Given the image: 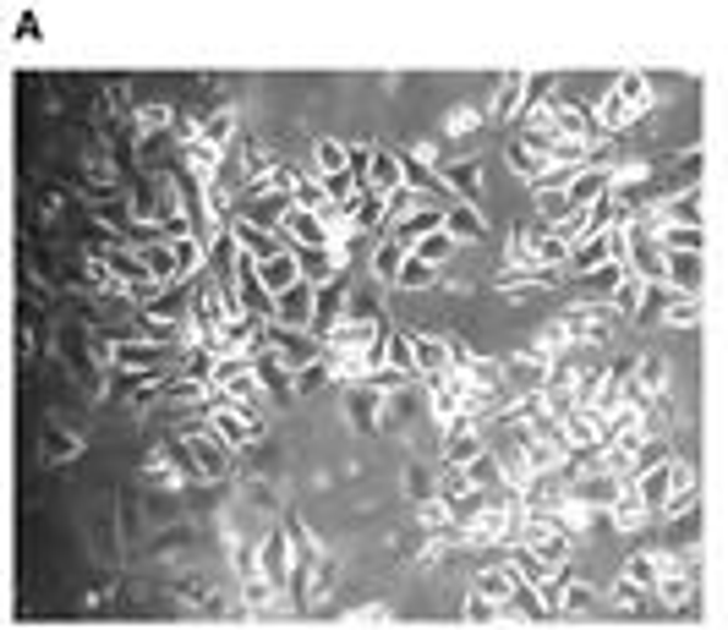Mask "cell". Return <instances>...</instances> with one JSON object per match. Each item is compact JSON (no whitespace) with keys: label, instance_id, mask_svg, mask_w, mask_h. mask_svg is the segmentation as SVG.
<instances>
[{"label":"cell","instance_id":"obj_1","mask_svg":"<svg viewBox=\"0 0 728 630\" xmlns=\"http://www.w3.org/2000/svg\"><path fill=\"white\" fill-rule=\"evenodd\" d=\"M198 477H225L230 472V461H236V444H225L214 428H192L187 439H181V450H176Z\"/></svg>","mask_w":728,"mask_h":630},{"label":"cell","instance_id":"obj_2","mask_svg":"<svg viewBox=\"0 0 728 630\" xmlns=\"http://www.w3.org/2000/svg\"><path fill=\"white\" fill-rule=\"evenodd\" d=\"M263 341H268V346H274V352H279V357H285V362L296 368V373H301V368H312V362H318V357L329 352V346H323V341H318L312 330H290V324H279V319H268Z\"/></svg>","mask_w":728,"mask_h":630},{"label":"cell","instance_id":"obj_3","mask_svg":"<svg viewBox=\"0 0 728 630\" xmlns=\"http://www.w3.org/2000/svg\"><path fill=\"white\" fill-rule=\"evenodd\" d=\"M170 357H176V352H170L165 341H116V346H110V362H116L121 373H159Z\"/></svg>","mask_w":728,"mask_h":630},{"label":"cell","instance_id":"obj_4","mask_svg":"<svg viewBox=\"0 0 728 630\" xmlns=\"http://www.w3.org/2000/svg\"><path fill=\"white\" fill-rule=\"evenodd\" d=\"M504 379H510L515 395H542L548 379H553V357H542V352L532 346V352H521V357L504 362Z\"/></svg>","mask_w":728,"mask_h":630},{"label":"cell","instance_id":"obj_5","mask_svg":"<svg viewBox=\"0 0 728 630\" xmlns=\"http://www.w3.org/2000/svg\"><path fill=\"white\" fill-rule=\"evenodd\" d=\"M521 543H532V548H537L542 559H553V564L570 559V543H564V521H559V515H526Z\"/></svg>","mask_w":728,"mask_h":630},{"label":"cell","instance_id":"obj_6","mask_svg":"<svg viewBox=\"0 0 728 630\" xmlns=\"http://www.w3.org/2000/svg\"><path fill=\"white\" fill-rule=\"evenodd\" d=\"M274 319L290 324V330H312V319H318V285L301 280V285H290L285 296H274Z\"/></svg>","mask_w":728,"mask_h":630},{"label":"cell","instance_id":"obj_7","mask_svg":"<svg viewBox=\"0 0 728 630\" xmlns=\"http://www.w3.org/2000/svg\"><path fill=\"white\" fill-rule=\"evenodd\" d=\"M279 230H285V236H290L301 252H307V247H334V230H329V219H323V214H307V209H296V203L279 214Z\"/></svg>","mask_w":728,"mask_h":630},{"label":"cell","instance_id":"obj_8","mask_svg":"<svg viewBox=\"0 0 728 630\" xmlns=\"http://www.w3.org/2000/svg\"><path fill=\"white\" fill-rule=\"evenodd\" d=\"M258 559H263V575H268L279 592L296 586V548H290V532H285V526L263 537V554H258Z\"/></svg>","mask_w":728,"mask_h":630},{"label":"cell","instance_id":"obj_9","mask_svg":"<svg viewBox=\"0 0 728 630\" xmlns=\"http://www.w3.org/2000/svg\"><path fill=\"white\" fill-rule=\"evenodd\" d=\"M608 319H619L613 301H586V307H570L564 312V330H570V341H602L608 335Z\"/></svg>","mask_w":728,"mask_h":630},{"label":"cell","instance_id":"obj_10","mask_svg":"<svg viewBox=\"0 0 728 630\" xmlns=\"http://www.w3.org/2000/svg\"><path fill=\"white\" fill-rule=\"evenodd\" d=\"M564 192H570V209L581 214V209H592V203H602V198L613 192V170H608V165H586V170L570 176Z\"/></svg>","mask_w":728,"mask_h":630},{"label":"cell","instance_id":"obj_11","mask_svg":"<svg viewBox=\"0 0 728 630\" xmlns=\"http://www.w3.org/2000/svg\"><path fill=\"white\" fill-rule=\"evenodd\" d=\"M559 428H564L570 450H597V444H608V423H602V412H597V406H575Z\"/></svg>","mask_w":728,"mask_h":630},{"label":"cell","instance_id":"obj_12","mask_svg":"<svg viewBox=\"0 0 728 630\" xmlns=\"http://www.w3.org/2000/svg\"><path fill=\"white\" fill-rule=\"evenodd\" d=\"M411 368H417L422 379H444V373L455 368L450 341H439V335H411Z\"/></svg>","mask_w":728,"mask_h":630},{"label":"cell","instance_id":"obj_13","mask_svg":"<svg viewBox=\"0 0 728 630\" xmlns=\"http://www.w3.org/2000/svg\"><path fill=\"white\" fill-rule=\"evenodd\" d=\"M379 406H384V390H379L373 379H356V384L345 390V417H350L356 428H379V423H384Z\"/></svg>","mask_w":728,"mask_h":630},{"label":"cell","instance_id":"obj_14","mask_svg":"<svg viewBox=\"0 0 728 630\" xmlns=\"http://www.w3.org/2000/svg\"><path fill=\"white\" fill-rule=\"evenodd\" d=\"M477 423H482V417H461V423H450L444 466H472L477 455H488V450H482V433H477Z\"/></svg>","mask_w":728,"mask_h":630},{"label":"cell","instance_id":"obj_15","mask_svg":"<svg viewBox=\"0 0 728 630\" xmlns=\"http://www.w3.org/2000/svg\"><path fill=\"white\" fill-rule=\"evenodd\" d=\"M368 187H373V192H384V198H395L401 187H411V170H406V159H401V154H390V148H373Z\"/></svg>","mask_w":728,"mask_h":630},{"label":"cell","instance_id":"obj_16","mask_svg":"<svg viewBox=\"0 0 728 630\" xmlns=\"http://www.w3.org/2000/svg\"><path fill=\"white\" fill-rule=\"evenodd\" d=\"M230 236H236V247H241V252H252L258 263H263V258H279L274 230H268V225H258V219H247V214H236V219H230Z\"/></svg>","mask_w":728,"mask_h":630},{"label":"cell","instance_id":"obj_17","mask_svg":"<svg viewBox=\"0 0 728 630\" xmlns=\"http://www.w3.org/2000/svg\"><path fill=\"white\" fill-rule=\"evenodd\" d=\"M258 280H263L268 296H285V290L301 285L307 274H301V258H296V252H279V258H263V263H258Z\"/></svg>","mask_w":728,"mask_h":630},{"label":"cell","instance_id":"obj_18","mask_svg":"<svg viewBox=\"0 0 728 630\" xmlns=\"http://www.w3.org/2000/svg\"><path fill=\"white\" fill-rule=\"evenodd\" d=\"M602 263H619V241H613V230L586 236V241L575 247V258H570V274H592V269H602Z\"/></svg>","mask_w":728,"mask_h":630},{"label":"cell","instance_id":"obj_19","mask_svg":"<svg viewBox=\"0 0 728 630\" xmlns=\"http://www.w3.org/2000/svg\"><path fill=\"white\" fill-rule=\"evenodd\" d=\"M646 515H652V504H646V494H641L635 483H624V488H619V499L608 504V521H613V532H635Z\"/></svg>","mask_w":728,"mask_h":630},{"label":"cell","instance_id":"obj_20","mask_svg":"<svg viewBox=\"0 0 728 630\" xmlns=\"http://www.w3.org/2000/svg\"><path fill=\"white\" fill-rule=\"evenodd\" d=\"M701 280H706L701 252H668V285H673L679 296H701Z\"/></svg>","mask_w":728,"mask_h":630},{"label":"cell","instance_id":"obj_21","mask_svg":"<svg viewBox=\"0 0 728 630\" xmlns=\"http://www.w3.org/2000/svg\"><path fill=\"white\" fill-rule=\"evenodd\" d=\"M515 586H521V570H515V564H488V570L472 575V592H482V597H493V603H510Z\"/></svg>","mask_w":728,"mask_h":630},{"label":"cell","instance_id":"obj_22","mask_svg":"<svg viewBox=\"0 0 728 630\" xmlns=\"http://www.w3.org/2000/svg\"><path fill=\"white\" fill-rule=\"evenodd\" d=\"M652 236H657L663 252H706V230L701 225H663V219H652Z\"/></svg>","mask_w":728,"mask_h":630},{"label":"cell","instance_id":"obj_23","mask_svg":"<svg viewBox=\"0 0 728 630\" xmlns=\"http://www.w3.org/2000/svg\"><path fill=\"white\" fill-rule=\"evenodd\" d=\"M679 472H684L679 461H663V466H652V472H641V477H635V488L646 494V504H652V515H657V510H663V499L673 494V483H679Z\"/></svg>","mask_w":728,"mask_h":630},{"label":"cell","instance_id":"obj_24","mask_svg":"<svg viewBox=\"0 0 728 630\" xmlns=\"http://www.w3.org/2000/svg\"><path fill=\"white\" fill-rule=\"evenodd\" d=\"M444 230H450L455 241H482V236H488L477 203H450V209H444Z\"/></svg>","mask_w":728,"mask_h":630},{"label":"cell","instance_id":"obj_25","mask_svg":"<svg viewBox=\"0 0 728 630\" xmlns=\"http://www.w3.org/2000/svg\"><path fill=\"white\" fill-rule=\"evenodd\" d=\"M646 290H652V280H641L635 269L619 280V290H613V312L619 319H635L641 324V307H646Z\"/></svg>","mask_w":728,"mask_h":630},{"label":"cell","instance_id":"obj_26","mask_svg":"<svg viewBox=\"0 0 728 630\" xmlns=\"http://www.w3.org/2000/svg\"><path fill=\"white\" fill-rule=\"evenodd\" d=\"M526 105H532V99H526V78H521V72H504L499 99H493V121H515Z\"/></svg>","mask_w":728,"mask_h":630},{"label":"cell","instance_id":"obj_27","mask_svg":"<svg viewBox=\"0 0 728 630\" xmlns=\"http://www.w3.org/2000/svg\"><path fill=\"white\" fill-rule=\"evenodd\" d=\"M439 176H444V187H450L461 203H472V198H477V181H482V165H477V159H455V165H444Z\"/></svg>","mask_w":728,"mask_h":630},{"label":"cell","instance_id":"obj_28","mask_svg":"<svg viewBox=\"0 0 728 630\" xmlns=\"http://www.w3.org/2000/svg\"><path fill=\"white\" fill-rule=\"evenodd\" d=\"M575 258V247L559 236V230H537V252H532V269H564Z\"/></svg>","mask_w":728,"mask_h":630},{"label":"cell","instance_id":"obj_29","mask_svg":"<svg viewBox=\"0 0 728 630\" xmlns=\"http://www.w3.org/2000/svg\"><path fill=\"white\" fill-rule=\"evenodd\" d=\"M515 570H521V581H532V586H542V581H553L559 575V564L553 559H542L532 543H515V559H510Z\"/></svg>","mask_w":728,"mask_h":630},{"label":"cell","instance_id":"obj_30","mask_svg":"<svg viewBox=\"0 0 728 630\" xmlns=\"http://www.w3.org/2000/svg\"><path fill=\"white\" fill-rule=\"evenodd\" d=\"M570 214H575V209H570V192H564V187H537V219H542L548 230H559Z\"/></svg>","mask_w":728,"mask_h":630},{"label":"cell","instance_id":"obj_31","mask_svg":"<svg viewBox=\"0 0 728 630\" xmlns=\"http://www.w3.org/2000/svg\"><path fill=\"white\" fill-rule=\"evenodd\" d=\"M406 258H411V247H406V241H395V236H384V241L373 247V274H379V280H401Z\"/></svg>","mask_w":728,"mask_h":630},{"label":"cell","instance_id":"obj_32","mask_svg":"<svg viewBox=\"0 0 728 630\" xmlns=\"http://www.w3.org/2000/svg\"><path fill=\"white\" fill-rule=\"evenodd\" d=\"M339 247H307L301 252V274L312 280V285H329V280H339Z\"/></svg>","mask_w":728,"mask_h":630},{"label":"cell","instance_id":"obj_33","mask_svg":"<svg viewBox=\"0 0 728 630\" xmlns=\"http://www.w3.org/2000/svg\"><path fill=\"white\" fill-rule=\"evenodd\" d=\"M630 274V263H602V269H592V274H581V285H586V296L592 301H613V290H619V280Z\"/></svg>","mask_w":728,"mask_h":630},{"label":"cell","instance_id":"obj_34","mask_svg":"<svg viewBox=\"0 0 728 630\" xmlns=\"http://www.w3.org/2000/svg\"><path fill=\"white\" fill-rule=\"evenodd\" d=\"M630 444H635V477H641V472H652V466H663V461H673L663 433H646V428H641Z\"/></svg>","mask_w":728,"mask_h":630},{"label":"cell","instance_id":"obj_35","mask_svg":"<svg viewBox=\"0 0 728 630\" xmlns=\"http://www.w3.org/2000/svg\"><path fill=\"white\" fill-rule=\"evenodd\" d=\"M668 390V362L663 357H635V395H663Z\"/></svg>","mask_w":728,"mask_h":630},{"label":"cell","instance_id":"obj_36","mask_svg":"<svg viewBox=\"0 0 728 630\" xmlns=\"http://www.w3.org/2000/svg\"><path fill=\"white\" fill-rule=\"evenodd\" d=\"M472 494H477V483H472V472H466V466H439V499L466 504Z\"/></svg>","mask_w":728,"mask_h":630},{"label":"cell","instance_id":"obj_37","mask_svg":"<svg viewBox=\"0 0 728 630\" xmlns=\"http://www.w3.org/2000/svg\"><path fill=\"white\" fill-rule=\"evenodd\" d=\"M312 165H318V176L350 170V148H345V143H334V138H318V143H312Z\"/></svg>","mask_w":728,"mask_h":630},{"label":"cell","instance_id":"obj_38","mask_svg":"<svg viewBox=\"0 0 728 630\" xmlns=\"http://www.w3.org/2000/svg\"><path fill=\"white\" fill-rule=\"evenodd\" d=\"M635 110H630V99L619 94V88H608L602 99H597V127H608V132H619L624 121H630Z\"/></svg>","mask_w":728,"mask_h":630},{"label":"cell","instance_id":"obj_39","mask_svg":"<svg viewBox=\"0 0 728 630\" xmlns=\"http://www.w3.org/2000/svg\"><path fill=\"white\" fill-rule=\"evenodd\" d=\"M663 559H668V554H630V559H624V575H630V581H641L646 592H657Z\"/></svg>","mask_w":728,"mask_h":630},{"label":"cell","instance_id":"obj_40","mask_svg":"<svg viewBox=\"0 0 728 630\" xmlns=\"http://www.w3.org/2000/svg\"><path fill=\"white\" fill-rule=\"evenodd\" d=\"M663 324H673V330H690V324H701V296H668V307H663Z\"/></svg>","mask_w":728,"mask_h":630},{"label":"cell","instance_id":"obj_41","mask_svg":"<svg viewBox=\"0 0 728 630\" xmlns=\"http://www.w3.org/2000/svg\"><path fill=\"white\" fill-rule=\"evenodd\" d=\"M290 203L307 209V214H329V209H334L329 192H323V181H296V187H290Z\"/></svg>","mask_w":728,"mask_h":630},{"label":"cell","instance_id":"obj_42","mask_svg":"<svg viewBox=\"0 0 728 630\" xmlns=\"http://www.w3.org/2000/svg\"><path fill=\"white\" fill-rule=\"evenodd\" d=\"M411 252H417L422 263H433V269H439V263H444V258L455 252V236H450V230H428V236H422V241H417Z\"/></svg>","mask_w":728,"mask_h":630},{"label":"cell","instance_id":"obj_43","mask_svg":"<svg viewBox=\"0 0 728 630\" xmlns=\"http://www.w3.org/2000/svg\"><path fill=\"white\" fill-rule=\"evenodd\" d=\"M170 252H176V280H187V274L203 263V236H176Z\"/></svg>","mask_w":728,"mask_h":630},{"label":"cell","instance_id":"obj_44","mask_svg":"<svg viewBox=\"0 0 728 630\" xmlns=\"http://www.w3.org/2000/svg\"><path fill=\"white\" fill-rule=\"evenodd\" d=\"M613 88H619V94L630 99V110H635V116H641V110H652V83H646L641 72H624V78H619Z\"/></svg>","mask_w":728,"mask_h":630},{"label":"cell","instance_id":"obj_45","mask_svg":"<svg viewBox=\"0 0 728 630\" xmlns=\"http://www.w3.org/2000/svg\"><path fill=\"white\" fill-rule=\"evenodd\" d=\"M230 132H236V116H230V110H219V116H208V121L198 127V143L225 148V143H230Z\"/></svg>","mask_w":728,"mask_h":630},{"label":"cell","instance_id":"obj_46","mask_svg":"<svg viewBox=\"0 0 728 630\" xmlns=\"http://www.w3.org/2000/svg\"><path fill=\"white\" fill-rule=\"evenodd\" d=\"M690 504H695V472L684 466V472H679V483H673V494L663 499V515H684Z\"/></svg>","mask_w":728,"mask_h":630},{"label":"cell","instance_id":"obj_47","mask_svg":"<svg viewBox=\"0 0 728 630\" xmlns=\"http://www.w3.org/2000/svg\"><path fill=\"white\" fill-rule=\"evenodd\" d=\"M586 608H597V592L586 586V581H564V603H559V614H586Z\"/></svg>","mask_w":728,"mask_h":630},{"label":"cell","instance_id":"obj_48","mask_svg":"<svg viewBox=\"0 0 728 630\" xmlns=\"http://www.w3.org/2000/svg\"><path fill=\"white\" fill-rule=\"evenodd\" d=\"M143 263L154 269V280H165V285H181V280H176V252H170V247H143Z\"/></svg>","mask_w":728,"mask_h":630},{"label":"cell","instance_id":"obj_49","mask_svg":"<svg viewBox=\"0 0 728 630\" xmlns=\"http://www.w3.org/2000/svg\"><path fill=\"white\" fill-rule=\"evenodd\" d=\"M652 597H646V586L641 581H630V575H619V586H613V608H624V614H635V608H646Z\"/></svg>","mask_w":728,"mask_h":630},{"label":"cell","instance_id":"obj_50","mask_svg":"<svg viewBox=\"0 0 728 630\" xmlns=\"http://www.w3.org/2000/svg\"><path fill=\"white\" fill-rule=\"evenodd\" d=\"M395 285H406V290H428V285H433V263H422V258H417V252H411V258H406V269H401V280H395Z\"/></svg>","mask_w":728,"mask_h":630},{"label":"cell","instance_id":"obj_51","mask_svg":"<svg viewBox=\"0 0 728 630\" xmlns=\"http://www.w3.org/2000/svg\"><path fill=\"white\" fill-rule=\"evenodd\" d=\"M564 346H575V341H570V330H564V319H553V324H548V330L537 335V352H542V357H559Z\"/></svg>","mask_w":728,"mask_h":630},{"label":"cell","instance_id":"obj_52","mask_svg":"<svg viewBox=\"0 0 728 630\" xmlns=\"http://www.w3.org/2000/svg\"><path fill=\"white\" fill-rule=\"evenodd\" d=\"M499 614H504V603H493V597H482V592L466 597V619H472V625H493Z\"/></svg>","mask_w":728,"mask_h":630},{"label":"cell","instance_id":"obj_53","mask_svg":"<svg viewBox=\"0 0 728 630\" xmlns=\"http://www.w3.org/2000/svg\"><path fill=\"white\" fill-rule=\"evenodd\" d=\"M532 252H537V230L515 225V236H510V263H532Z\"/></svg>","mask_w":728,"mask_h":630},{"label":"cell","instance_id":"obj_54","mask_svg":"<svg viewBox=\"0 0 728 630\" xmlns=\"http://www.w3.org/2000/svg\"><path fill=\"white\" fill-rule=\"evenodd\" d=\"M406 488H411V499L422 504V499H433V488H439V477H433L428 466H411V472H406Z\"/></svg>","mask_w":728,"mask_h":630},{"label":"cell","instance_id":"obj_55","mask_svg":"<svg viewBox=\"0 0 728 630\" xmlns=\"http://www.w3.org/2000/svg\"><path fill=\"white\" fill-rule=\"evenodd\" d=\"M701 170H706V154H701V148H684V154H679V187H690Z\"/></svg>","mask_w":728,"mask_h":630},{"label":"cell","instance_id":"obj_56","mask_svg":"<svg viewBox=\"0 0 728 630\" xmlns=\"http://www.w3.org/2000/svg\"><path fill=\"white\" fill-rule=\"evenodd\" d=\"M390 362L406 368V373H417V368H411V335H390Z\"/></svg>","mask_w":728,"mask_h":630},{"label":"cell","instance_id":"obj_57","mask_svg":"<svg viewBox=\"0 0 728 630\" xmlns=\"http://www.w3.org/2000/svg\"><path fill=\"white\" fill-rule=\"evenodd\" d=\"M379 619H390V603H361V608H350V625H379Z\"/></svg>","mask_w":728,"mask_h":630},{"label":"cell","instance_id":"obj_58","mask_svg":"<svg viewBox=\"0 0 728 630\" xmlns=\"http://www.w3.org/2000/svg\"><path fill=\"white\" fill-rule=\"evenodd\" d=\"M77 455V439L72 433H50V461H72Z\"/></svg>","mask_w":728,"mask_h":630},{"label":"cell","instance_id":"obj_59","mask_svg":"<svg viewBox=\"0 0 728 630\" xmlns=\"http://www.w3.org/2000/svg\"><path fill=\"white\" fill-rule=\"evenodd\" d=\"M138 121H143V127H165V121H170V110H165V105H143V110H138Z\"/></svg>","mask_w":728,"mask_h":630},{"label":"cell","instance_id":"obj_60","mask_svg":"<svg viewBox=\"0 0 728 630\" xmlns=\"http://www.w3.org/2000/svg\"><path fill=\"white\" fill-rule=\"evenodd\" d=\"M181 592H187V597H208V575H203V570H192V575L181 581Z\"/></svg>","mask_w":728,"mask_h":630},{"label":"cell","instance_id":"obj_61","mask_svg":"<svg viewBox=\"0 0 728 630\" xmlns=\"http://www.w3.org/2000/svg\"><path fill=\"white\" fill-rule=\"evenodd\" d=\"M99 214H105V219H110V225H127V209H121V203H105V209H99Z\"/></svg>","mask_w":728,"mask_h":630}]
</instances>
